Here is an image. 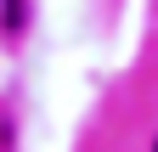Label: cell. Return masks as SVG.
<instances>
[{"mask_svg":"<svg viewBox=\"0 0 158 152\" xmlns=\"http://www.w3.org/2000/svg\"><path fill=\"white\" fill-rule=\"evenodd\" d=\"M6 23H11V28L23 23V0H6Z\"/></svg>","mask_w":158,"mask_h":152,"instance_id":"cell-1","label":"cell"},{"mask_svg":"<svg viewBox=\"0 0 158 152\" xmlns=\"http://www.w3.org/2000/svg\"><path fill=\"white\" fill-rule=\"evenodd\" d=\"M152 152H158V146H152Z\"/></svg>","mask_w":158,"mask_h":152,"instance_id":"cell-2","label":"cell"}]
</instances>
